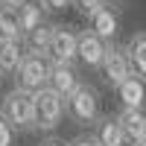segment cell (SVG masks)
I'll return each mask as SVG.
<instances>
[{"label":"cell","instance_id":"cell-17","mask_svg":"<svg viewBox=\"0 0 146 146\" xmlns=\"http://www.w3.org/2000/svg\"><path fill=\"white\" fill-rule=\"evenodd\" d=\"M18 23H21V38H23V35H29L32 29L44 27V12H41V6L35 3V0L21 3V18H18Z\"/></svg>","mask_w":146,"mask_h":146},{"label":"cell","instance_id":"cell-13","mask_svg":"<svg viewBox=\"0 0 146 146\" xmlns=\"http://www.w3.org/2000/svg\"><path fill=\"white\" fill-rule=\"evenodd\" d=\"M117 96L120 102H123V108H137V111H143V102H146V82L131 76L126 79L123 85L117 88Z\"/></svg>","mask_w":146,"mask_h":146},{"label":"cell","instance_id":"cell-16","mask_svg":"<svg viewBox=\"0 0 146 146\" xmlns=\"http://www.w3.org/2000/svg\"><path fill=\"white\" fill-rule=\"evenodd\" d=\"M129 62H131V73L137 79L146 82V32H135L129 38Z\"/></svg>","mask_w":146,"mask_h":146},{"label":"cell","instance_id":"cell-3","mask_svg":"<svg viewBox=\"0 0 146 146\" xmlns=\"http://www.w3.org/2000/svg\"><path fill=\"white\" fill-rule=\"evenodd\" d=\"M50 64H73L79 58V32L70 23H50Z\"/></svg>","mask_w":146,"mask_h":146},{"label":"cell","instance_id":"cell-2","mask_svg":"<svg viewBox=\"0 0 146 146\" xmlns=\"http://www.w3.org/2000/svg\"><path fill=\"white\" fill-rule=\"evenodd\" d=\"M0 114L12 123V129H21V131L38 129V123H35V94L23 88H12L0 100Z\"/></svg>","mask_w":146,"mask_h":146},{"label":"cell","instance_id":"cell-8","mask_svg":"<svg viewBox=\"0 0 146 146\" xmlns=\"http://www.w3.org/2000/svg\"><path fill=\"white\" fill-rule=\"evenodd\" d=\"M105 41L100 35H94L91 29H82L79 32V62L91 70H102V62H105Z\"/></svg>","mask_w":146,"mask_h":146},{"label":"cell","instance_id":"cell-1","mask_svg":"<svg viewBox=\"0 0 146 146\" xmlns=\"http://www.w3.org/2000/svg\"><path fill=\"white\" fill-rule=\"evenodd\" d=\"M64 117L79 129H94V123L102 117L100 114V91L94 85L82 82V88L73 91L64 100Z\"/></svg>","mask_w":146,"mask_h":146},{"label":"cell","instance_id":"cell-6","mask_svg":"<svg viewBox=\"0 0 146 146\" xmlns=\"http://www.w3.org/2000/svg\"><path fill=\"white\" fill-rule=\"evenodd\" d=\"M102 76L105 82L117 91L126 79H131V62H129V47L126 44H108L105 47V62H102Z\"/></svg>","mask_w":146,"mask_h":146},{"label":"cell","instance_id":"cell-18","mask_svg":"<svg viewBox=\"0 0 146 146\" xmlns=\"http://www.w3.org/2000/svg\"><path fill=\"white\" fill-rule=\"evenodd\" d=\"M35 3L41 6L44 15H56V12H64L73 6V0H35Z\"/></svg>","mask_w":146,"mask_h":146},{"label":"cell","instance_id":"cell-22","mask_svg":"<svg viewBox=\"0 0 146 146\" xmlns=\"http://www.w3.org/2000/svg\"><path fill=\"white\" fill-rule=\"evenodd\" d=\"M38 146H70V143H64V140H58V137H47V140H41Z\"/></svg>","mask_w":146,"mask_h":146},{"label":"cell","instance_id":"cell-19","mask_svg":"<svg viewBox=\"0 0 146 146\" xmlns=\"http://www.w3.org/2000/svg\"><path fill=\"white\" fill-rule=\"evenodd\" d=\"M108 0H73V9L79 12V15H85V18H91L100 6H105Z\"/></svg>","mask_w":146,"mask_h":146},{"label":"cell","instance_id":"cell-14","mask_svg":"<svg viewBox=\"0 0 146 146\" xmlns=\"http://www.w3.org/2000/svg\"><path fill=\"white\" fill-rule=\"evenodd\" d=\"M21 3L15 0H0V35L3 38H18L21 41Z\"/></svg>","mask_w":146,"mask_h":146},{"label":"cell","instance_id":"cell-9","mask_svg":"<svg viewBox=\"0 0 146 146\" xmlns=\"http://www.w3.org/2000/svg\"><path fill=\"white\" fill-rule=\"evenodd\" d=\"M91 135H94V140L100 143V146H126L129 143L126 131L120 129L117 117H111V114H105V117L96 120L94 129H91Z\"/></svg>","mask_w":146,"mask_h":146},{"label":"cell","instance_id":"cell-11","mask_svg":"<svg viewBox=\"0 0 146 146\" xmlns=\"http://www.w3.org/2000/svg\"><path fill=\"white\" fill-rule=\"evenodd\" d=\"M50 88L58 91V94L67 100L73 91H79V88H82L79 70L73 67V64H53V67H50Z\"/></svg>","mask_w":146,"mask_h":146},{"label":"cell","instance_id":"cell-4","mask_svg":"<svg viewBox=\"0 0 146 146\" xmlns=\"http://www.w3.org/2000/svg\"><path fill=\"white\" fill-rule=\"evenodd\" d=\"M62 120H64V96L47 85L35 94V123L41 131H56Z\"/></svg>","mask_w":146,"mask_h":146},{"label":"cell","instance_id":"cell-15","mask_svg":"<svg viewBox=\"0 0 146 146\" xmlns=\"http://www.w3.org/2000/svg\"><path fill=\"white\" fill-rule=\"evenodd\" d=\"M50 29L53 27H38V29H32L29 35H23L21 44H23V53L27 56H38V58H47V53H50ZM50 62V58H47Z\"/></svg>","mask_w":146,"mask_h":146},{"label":"cell","instance_id":"cell-5","mask_svg":"<svg viewBox=\"0 0 146 146\" xmlns=\"http://www.w3.org/2000/svg\"><path fill=\"white\" fill-rule=\"evenodd\" d=\"M50 62L47 58H38V56H27L23 64L18 67L15 73V88H23L29 94H38L41 88L50 85Z\"/></svg>","mask_w":146,"mask_h":146},{"label":"cell","instance_id":"cell-21","mask_svg":"<svg viewBox=\"0 0 146 146\" xmlns=\"http://www.w3.org/2000/svg\"><path fill=\"white\" fill-rule=\"evenodd\" d=\"M70 146H100V143L94 140V135H79V137L70 140Z\"/></svg>","mask_w":146,"mask_h":146},{"label":"cell","instance_id":"cell-20","mask_svg":"<svg viewBox=\"0 0 146 146\" xmlns=\"http://www.w3.org/2000/svg\"><path fill=\"white\" fill-rule=\"evenodd\" d=\"M15 143V129H12V123L0 114V146H12Z\"/></svg>","mask_w":146,"mask_h":146},{"label":"cell","instance_id":"cell-7","mask_svg":"<svg viewBox=\"0 0 146 146\" xmlns=\"http://www.w3.org/2000/svg\"><path fill=\"white\" fill-rule=\"evenodd\" d=\"M120 21H123V18H120V6L114 3V0H108L105 6H100L88 18V27H91L94 35H100L105 44H114L117 32H120Z\"/></svg>","mask_w":146,"mask_h":146},{"label":"cell","instance_id":"cell-23","mask_svg":"<svg viewBox=\"0 0 146 146\" xmlns=\"http://www.w3.org/2000/svg\"><path fill=\"white\" fill-rule=\"evenodd\" d=\"M15 3H27V0H15Z\"/></svg>","mask_w":146,"mask_h":146},{"label":"cell","instance_id":"cell-12","mask_svg":"<svg viewBox=\"0 0 146 146\" xmlns=\"http://www.w3.org/2000/svg\"><path fill=\"white\" fill-rule=\"evenodd\" d=\"M117 117V123H120V129L126 131V137H129V143H143L146 140V111H137V108H123L120 114H114Z\"/></svg>","mask_w":146,"mask_h":146},{"label":"cell","instance_id":"cell-24","mask_svg":"<svg viewBox=\"0 0 146 146\" xmlns=\"http://www.w3.org/2000/svg\"><path fill=\"white\" fill-rule=\"evenodd\" d=\"M137 146H146V140H143V143H137Z\"/></svg>","mask_w":146,"mask_h":146},{"label":"cell","instance_id":"cell-10","mask_svg":"<svg viewBox=\"0 0 146 146\" xmlns=\"http://www.w3.org/2000/svg\"><path fill=\"white\" fill-rule=\"evenodd\" d=\"M23 44L18 38H3L0 35V76H15L18 67L23 64Z\"/></svg>","mask_w":146,"mask_h":146}]
</instances>
